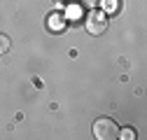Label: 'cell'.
I'll return each mask as SVG.
<instances>
[{"instance_id": "cell-4", "label": "cell", "mask_w": 147, "mask_h": 140, "mask_svg": "<svg viewBox=\"0 0 147 140\" xmlns=\"http://www.w3.org/2000/svg\"><path fill=\"white\" fill-rule=\"evenodd\" d=\"M9 47H12L9 38H7V35H3V33H0V54H5V51H9Z\"/></svg>"}, {"instance_id": "cell-2", "label": "cell", "mask_w": 147, "mask_h": 140, "mask_svg": "<svg viewBox=\"0 0 147 140\" xmlns=\"http://www.w3.org/2000/svg\"><path fill=\"white\" fill-rule=\"evenodd\" d=\"M84 26H86V30H89L91 35H103V33L107 30V21H105V16L98 14V12H91L86 19H84Z\"/></svg>"}, {"instance_id": "cell-3", "label": "cell", "mask_w": 147, "mask_h": 140, "mask_svg": "<svg viewBox=\"0 0 147 140\" xmlns=\"http://www.w3.org/2000/svg\"><path fill=\"white\" fill-rule=\"evenodd\" d=\"M103 7H105V12H119V0H103Z\"/></svg>"}, {"instance_id": "cell-1", "label": "cell", "mask_w": 147, "mask_h": 140, "mask_svg": "<svg viewBox=\"0 0 147 140\" xmlns=\"http://www.w3.org/2000/svg\"><path fill=\"white\" fill-rule=\"evenodd\" d=\"M94 135L98 140H115L119 135V126L115 124V119L110 117H100L94 121Z\"/></svg>"}, {"instance_id": "cell-6", "label": "cell", "mask_w": 147, "mask_h": 140, "mask_svg": "<svg viewBox=\"0 0 147 140\" xmlns=\"http://www.w3.org/2000/svg\"><path fill=\"white\" fill-rule=\"evenodd\" d=\"M98 0H84V7H96Z\"/></svg>"}, {"instance_id": "cell-5", "label": "cell", "mask_w": 147, "mask_h": 140, "mask_svg": "<svg viewBox=\"0 0 147 140\" xmlns=\"http://www.w3.org/2000/svg\"><path fill=\"white\" fill-rule=\"evenodd\" d=\"M117 138H124V140H133L136 138V131L133 129H119V135Z\"/></svg>"}]
</instances>
